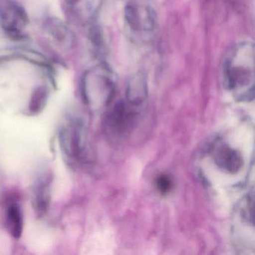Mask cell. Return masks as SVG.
Segmentation results:
<instances>
[{"mask_svg":"<svg viewBox=\"0 0 255 255\" xmlns=\"http://www.w3.org/2000/svg\"><path fill=\"white\" fill-rule=\"evenodd\" d=\"M255 55L253 43L242 41L231 48L224 61V85L238 101H249L254 98Z\"/></svg>","mask_w":255,"mask_h":255,"instance_id":"1","label":"cell"},{"mask_svg":"<svg viewBox=\"0 0 255 255\" xmlns=\"http://www.w3.org/2000/svg\"><path fill=\"white\" fill-rule=\"evenodd\" d=\"M116 88L111 69L106 65H100L85 74L82 81V95L89 107L94 110H101L112 102Z\"/></svg>","mask_w":255,"mask_h":255,"instance_id":"2","label":"cell"},{"mask_svg":"<svg viewBox=\"0 0 255 255\" xmlns=\"http://www.w3.org/2000/svg\"><path fill=\"white\" fill-rule=\"evenodd\" d=\"M124 17L128 29L137 36L150 35L157 26V15L154 8L143 1H131L127 4Z\"/></svg>","mask_w":255,"mask_h":255,"instance_id":"3","label":"cell"},{"mask_svg":"<svg viewBox=\"0 0 255 255\" xmlns=\"http://www.w3.org/2000/svg\"><path fill=\"white\" fill-rule=\"evenodd\" d=\"M2 28L7 35L14 39L24 37V31L29 24L27 13L23 6L13 0H7L0 9Z\"/></svg>","mask_w":255,"mask_h":255,"instance_id":"4","label":"cell"},{"mask_svg":"<svg viewBox=\"0 0 255 255\" xmlns=\"http://www.w3.org/2000/svg\"><path fill=\"white\" fill-rule=\"evenodd\" d=\"M53 177L50 173L37 178L32 188V204L38 217H44L50 208Z\"/></svg>","mask_w":255,"mask_h":255,"instance_id":"5","label":"cell"},{"mask_svg":"<svg viewBox=\"0 0 255 255\" xmlns=\"http://www.w3.org/2000/svg\"><path fill=\"white\" fill-rule=\"evenodd\" d=\"M136 107L129 103H119L109 116L108 122L110 129L118 134L124 133L129 129L136 117Z\"/></svg>","mask_w":255,"mask_h":255,"instance_id":"6","label":"cell"},{"mask_svg":"<svg viewBox=\"0 0 255 255\" xmlns=\"http://www.w3.org/2000/svg\"><path fill=\"white\" fill-rule=\"evenodd\" d=\"M68 11L78 20L90 21L95 18L104 0H65Z\"/></svg>","mask_w":255,"mask_h":255,"instance_id":"7","label":"cell"},{"mask_svg":"<svg viewBox=\"0 0 255 255\" xmlns=\"http://www.w3.org/2000/svg\"><path fill=\"white\" fill-rule=\"evenodd\" d=\"M78 124L73 123L62 129L60 141L69 156H80L83 148V132Z\"/></svg>","mask_w":255,"mask_h":255,"instance_id":"8","label":"cell"},{"mask_svg":"<svg viewBox=\"0 0 255 255\" xmlns=\"http://www.w3.org/2000/svg\"><path fill=\"white\" fill-rule=\"evenodd\" d=\"M147 97V85L145 77L141 73H136L130 79L127 89L128 102L134 107H138Z\"/></svg>","mask_w":255,"mask_h":255,"instance_id":"9","label":"cell"},{"mask_svg":"<svg viewBox=\"0 0 255 255\" xmlns=\"http://www.w3.org/2000/svg\"><path fill=\"white\" fill-rule=\"evenodd\" d=\"M215 161L220 168L230 173H237L243 165L241 155L231 147L222 145L216 150Z\"/></svg>","mask_w":255,"mask_h":255,"instance_id":"10","label":"cell"},{"mask_svg":"<svg viewBox=\"0 0 255 255\" xmlns=\"http://www.w3.org/2000/svg\"><path fill=\"white\" fill-rule=\"evenodd\" d=\"M5 225L13 238H20L23 231V215L20 205L15 201H11L7 205Z\"/></svg>","mask_w":255,"mask_h":255,"instance_id":"11","label":"cell"},{"mask_svg":"<svg viewBox=\"0 0 255 255\" xmlns=\"http://www.w3.org/2000/svg\"><path fill=\"white\" fill-rule=\"evenodd\" d=\"M45 29L49 36L51 37L57 44L65 47L72 44L74 37L63 22L57 19H50L46 22Z\"/></svg>","mask_w":255,"mask_h":255,"instance_id":"12","label":"cell"},{"mask_svg":"<svg viewBox=\"0 0 255 255\" xmlns=\"http://www.w3.org/2000/svg\"><path fill=\"white\" fill-rule=\"evenodd\" d=\"M48 99V90L47 88H38L32 94L29 104V112L32 116L41 113L47 104Z\"/></svg>","mask_w":255,"mask_h":255,"instance_id":"13","label":"cell"},{"mask_svg":"<svg viewBox=\"0 0 255 255\" xmlns=\"http://www.w3.org/2000/svg\"><path fill=\"white\" fill-rule=\"evenodd\" d=\"M156 186L159 192L162 195H166L172 190L174 183L171 177L167 174H162L156 179Z\"/></svg>","mask_w":255,"mask_h":255,"instance_id":"14","label":"cell"}]
</instances>
